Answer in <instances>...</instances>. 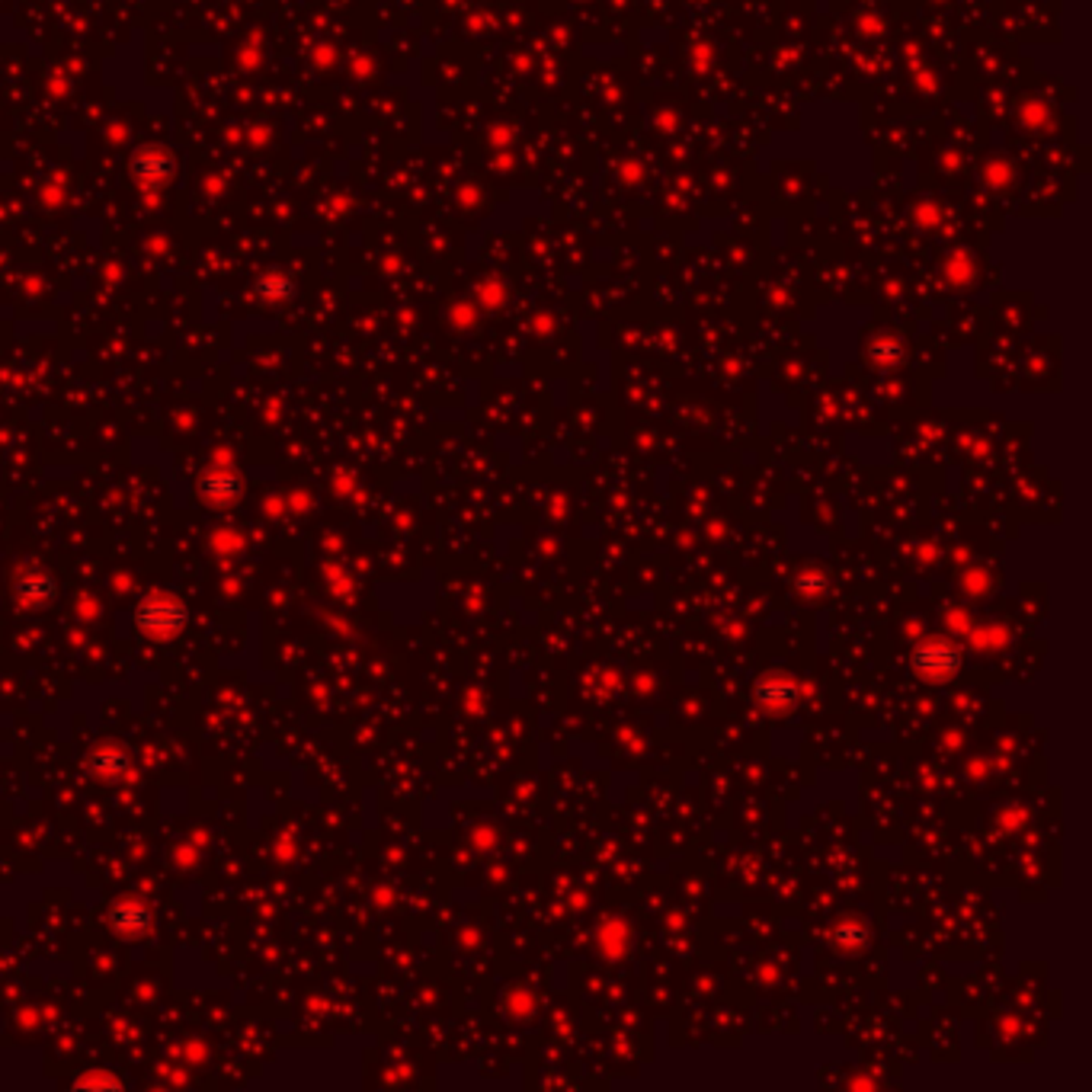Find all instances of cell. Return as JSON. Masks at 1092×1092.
Masks as SVG:
<instances>
[{"label":"cell","mask_w":1092,"mask_h":1092,"mask_svg":"<svg viewBox=\"0 0 1092 1092\" xmlns=\"http://www.w3.org/2000/svg\"><path fill=\"white\" fill-rule=\"evenodd\" d=\"M183 622H186V612L170 596H151L138 609V625L144 628L147 637H170L180 631Z\"/></svg>","instance_id":"6da1fadb"},{"label":"cell","mask_w":1092,"mask_h":1092,"mask_svg":"<svg viewBox=\"0 0 1092 1092\" xmlns=\"http://www.w3.org/2000/svg\"><path fill=\"white\" fill-rule=\"evenodd\" d=\"M116 923H119L122 932H138V929L147 926V913L141 907H126L122 913H116Z\"/></svg>","instance_id":"7a4b0ae2"}]
</instances>
